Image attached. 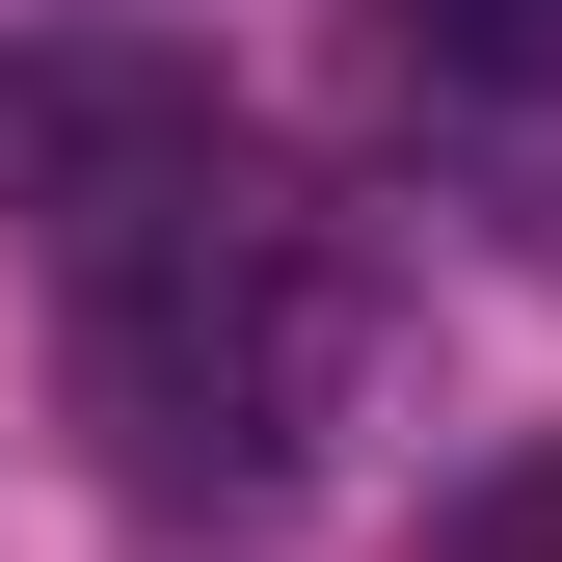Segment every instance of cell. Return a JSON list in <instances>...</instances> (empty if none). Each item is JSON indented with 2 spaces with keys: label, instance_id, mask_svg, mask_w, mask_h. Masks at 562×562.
<instances>
[{
  "label": "cell",
  "instance_id": "2",
  "mask_svg": "<svg viewBox=\"0 0 562 562\" xmlns=\"http://www.w3.org/2000/svg\"><path fill=\"white\" fill-rule=\"evenodd\" d=\"M188 161H241L215 54H161V27H0V215H134Z\"/></svg>",
  "mask_w": 562,
  "mask_h": 562
},
{
  "label": "cell",
  "instance_id": "3",
  "mask_svg": "<svg viewBox=\"0 0 562 562\" xmlns=\"http://www.w3.org/2000/svg\"><path fill=\"white\" fill-rule=\"evenodd\" d=\"M402 54H429L456 108H562V0H375Z\"/></svg>",
  "mask_w": 562,
  "mask_h": 562
},
{
  "label": "cell",
  "instance_id": "1",
  "mask_svg": "<svg viewBox=\"0 0 562 562\" xmlns=\"http://www.w3.org/2000/svg\"><path fill=\"white\" fill-rule=\"evenodd\" d=\"M81 429H108L134 509H268L348 429V241L268 215L241 161L81 215Z\"/></svg>",
  "mask_w": 562,
  "mask_h": 562
}]
</instances>
